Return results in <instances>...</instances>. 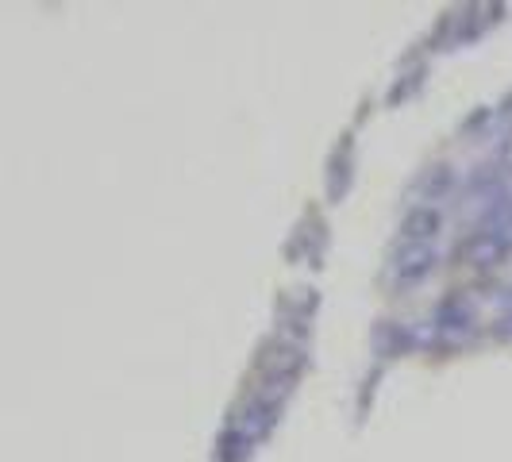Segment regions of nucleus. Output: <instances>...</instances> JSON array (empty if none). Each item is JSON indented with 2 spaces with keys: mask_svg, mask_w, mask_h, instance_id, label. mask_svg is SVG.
<instances>
[{
  "mask_svg": "<svg viewBox=\"0 0 512 462\" xmlns=\"http://www.w3.org/2000/svg\"><path fill=\"white\" fill-rule=\"evenodd\" d=\"M432 262H436L432 243H405V251L397 258V278L401 282H416V278H424L432 270Z\"/></svg>",
  "mask_w": 512,
  "mask_h": 462,
  "instance_id": "nucleus-1",
  "label": "nucleus"
},
{
  "mask_svg": "<svg viewBox=\"0 0 512 462\" xmlns=\"http://www.w3.org/2000/svg\"><path fill=\"white\" fill-rule=\"evenodd\" d=\"M436 228H439V212L420 208V212H412L409 220H405V239L409 243H428V235H436Z\"/></svg>",
  "mask_w": 512,
  "mask_h": 462,
  "instance_id": "nucleus-2",
  "label": "nucleus"
}]
</instances>
